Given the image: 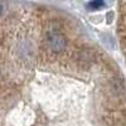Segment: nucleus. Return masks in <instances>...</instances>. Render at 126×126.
<instances>
[{
  "instance_id": "nucleus-1",
  "label": "nucleus",
  "mask_w": 126,
  "mask_h": 126,
  "mask_svg": "<svg viewBox=\"0 0 126 126\" xmlns=\"http://www.w3.org/2000/svg\"><path fill=\"white\" fill-rule=\"evenodd\" d=\"M47 43H48V46L52 50L61 52L66 48L67 40L61 33H58V32H50L47 37Z\"/></svg>"
},
{
  "instance_id": "nucleus-2",
  "label": "nucleus",
  "mask_w": 126,
  "mask_h": 126,
  "mask_svg": "<svg viewBox=\"0 0 126 126\" xmlns=\"http://www.w3.org/2000/svg\"><path fill=\"white\" fill-rule=\"evenodd\" d=\"M103 5V3L102 1H92V3H90L88 4V8H92V9H98V8H101Z\"/></svg>"
},
{
  "instance_id": "nucleus-3",
  "label": "nucleus",
  "mask_w": 126,
  "mask_h": 126,
  "mask_svg": "<svg viewBox=\"0 0 126 126\" xmlns=\"http://www.w3.org/2000/svg\"><path fill=\"white\" fill-rule=\"evenodd\" d=\"M1 10H3V6H1V5H0V13H1Z\"/></svg>"
}]
</instances>
